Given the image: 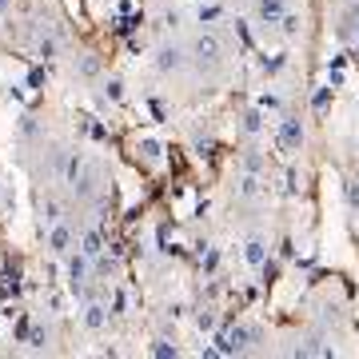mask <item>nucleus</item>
Instances as JSON below:
<instances>
[{"label": "nucleus", "mask_w": 359, "mask_h": 359, "mask_svg": "<svg viewBox=\"0 0 359 359\" xmlns=\"http://www.w3.org/2000/svg\"><path fill=\"white\" fill-rule=\"evenodd\" d=\"M68 264H65V271H68V283H72V292H76V287H84V283H92V259L84 256V252H68Z\"/></svg>", "instance_id": "423d86ee"}, {"label": "nucleus", "mask_w": 359, "mask_h": 359, "mask_svg": "<svg viewBox=\"0 0 359 359\" xmlns=\"http://www.w3.org/2000/svg\"><path fill=\"white\" fill-rule=\"evenodd\" d=\"M196 323H200V332H212V323H216V316H212V311H200V316H196Z\"/></svg>", "instance_id": "bb28decb"}, {"label": "nucleus", "mask_w": 359, "mask_h": 359, "mask_svg": "<svg viewBox=\"0 0 359 359\" xmlns=\"http://www.w3.org/2000/svg\"><path fill=\"white\" fill-rule=\"evenodd\" d=\"M188 60H192L200 72H212V68L224 65V44H219L216 32H200L192 40V48H188Z\"/></svg>", "instance_id": "f257e3e1"}, {"label": "nucleus", "mask_w": 359, "mask_h": 359, "mask_svg": "<svg viewBox=\"0 0 359 359\" xmlns=\"http://www.w3.org/2000/svg\"><path fill=\"white\" fill-rule=\"evenodd\" d=\"M216 264H219V252H208V256H204V271H216Z\"/></svg>", "instance_id": "c85d7f7f"}, {"label": "nucleus", "mask_w": 359, "mask_h": 359, "mask_svg": "<svg viewBox=\"0 0 359 359\" xmlns=\"http://www.w3.org/2000/svg\"><path fill=\"white\" fill-rule=\"evenodd\" d=\"M20 136H25V140H40V124L32 116H20Z\"/></svg>", "instance_id": "b1692460"}, {"label": "nucleus", "mask_w": 359, "mask_h": 359, "mask_svg": "<svg viewBox=\"0 0 359 359\" xmlns=\"http://www.w3.org/2000/svg\"><path fill=\"white\" fill-rule=\"evenodd\" d=\"M100 168L96 164H88V160H84V168H80V176L72 180V184H68V188H72V192H76V200H92V196L100 192Z\"/></svg>", "instance_id": "39448f33"}, {"label": "nucleus", "mask_w": 359, "mask_h": 359, "mask_svg": "<svg viewBox=\"0 0 359 359\" xmlns=\"http://www.w3.org/2000/svg\"><path fill=\"white\" fill-rule=\"evenodd\" d=\"M276 28H280L283 36L292 40V36H299V28H304V16H299V13H292V8H287V13H283L280 20H276Z\"/></svg>", "instance_id": "dca6fc26"}, {"label": "nucleus", "mask_w": 359, "mask_h": 359, "mask_svg": "<svg viewBox=\"0 0 359 359\" xmlns=\"http://www.w3.org/2000/svg\"><path fill=\"white\" fill-rule=\"evenodd\" d=\"M259 196H264V176L240 172V180H236V200H259Z\"/></svg>", "instance_id": "1a4fd4ad"}, {"label": "nucleus", "mask_w": 359, "mask_h": 359, "mask_svg": "<svg viewBox=\"0 0 359 359\" xmlns=\"http://www.w3.org/2000/svg\"><path fill=\"white\" fill-rule=\"evenodd\" d=\"M76 248H80L88 259H96V256L104 252V231H100V228H84V231H80V240H76Z\"/></svg>", "instance_id": "9b49d317"}, {"label": "nucleus", "mask_w": 359, "mask_h": 359, "mask_svg": "<svg viewBox=\"0 0 359 359\" xmlns=\"http://www.w3.org/2000/svg\"><path fill=\"white\" fill-rule=\"evenodd\" d=\"M240 128H244L248 136H259V132H264V112H256V108L244 112V124H240Z\"/></svg>", "instance_id": "6ab92c4d"}, {"label": "nucleus", "mask_w": 359, "mask_h": 359, "mask_svg": "<svg viewBox=\"0 0 359 359\" xmlns=\"http://www.w3.org/2000/svg\"><path fill=\"white\" fill-rule=\"evenodd\" d=\"M276 144H280V152L295 156L299 148H304V120L299 116H283L280 128H276Z\"/></svg>", "instance_id": "7ed1b4c3"}, {"label": "nucleus", "mask_w": 359, "mask_h": 359, "mask_svg": "<svg viewBox=\"0 0 359 359\" xmlns=\"http://www.w3.org/2000/svg\"><path fill=\"white\" fill-rule=\"evenodd\" d=\"M80 323H84L88 332H104V327H108V308H104L100 299H88L84 311H80Z\"/></svg>", "instance_id": "6e6552de"}, {"label": "nucleus", "mask_w": 359, "mask_h": 359, "mask_svg": "<svg viewBox=\"0 0 359 359\" xmlns=\"http://www.w3.org/2000/svg\"><path fill=\"white\" fill-rule=\"evenodd\" d=\"M355 44H359V28H355Z\"/></svg>", "instance_id": "2f4dec72"}, {"label": "nucleus", "mask_w": 359, "mask_h": 359, "mask_svg": "<svg viewBox=\"0 0 359 359\" xmlns=\"http://www.w3.org/2000/svg\"><path fill=\"white\" fill-rule=\"evenodd\" d=\"M25 344L32 347V351H44V347H48V332H44V327H28V332H25Z\"/></svg>", "instance_id": "a211bd4d"}, {"label": "nucleus", "mask_w": 359, "mask_h": 359, "mask_svg": "<svg viewBox=\"0 0 359 359\" xmlns=\"http://www.w3.org/2000/svg\"><path fill=\"white\" fill-rule=\"evenodd\" d=\"M327 96H332V88H320V92H316V100H311V108H316V112H327Z\"/></svg>", "instance_id": "a878e982"}, {"label": "nucleus", "mask_w": 359, "mask_h": 359, "mask_svg": "<svg viewBox=\"0 0 359 359\" xmlns=\"http://www.w3.org/2000/svg\"><path fill=\"white\" fill-rule=\"evenodd\" d=\"M76 76H80V80H96V76H100V56L84 52V56L76 60Z\"/></svg>", "instance_id": "2eb2a0df"}, {"label": "nucleus", "mask_w": 359, "mask_h": 359, "mask_svg": "<svg viewBox=\"0 0 359 359\" xmlns=\"http://www.w3.org/2000/svg\"><path fill=\"white\" fill-rule=\"evenodd\" d=\"M152 355H156V359H176L180 347L172 344V339H152Z\"/></svg>", "instance_id": "aec40b11"}, {"label": "nucleus", "mask_w": 359, "mask_h": 359, "mask_svg": "<svg viewBox=\"0 0 359 359\" xmlns=\"http://www.w3.org/2000/svg\"><path fill=\"white\" fill-rule=\"evenodd\" d=\"M283 65H287V60H283V56H271V60H264V72H280Z\"/></svg>", "instance_id": "cd10ccee"}, {"label": "nucleus", "mask_w": 359, "mask_h": 359, "mask_svg": "<svg viewBox=\"0 0 359 359\" xmlns=\"http://www.w3.org/2000/svg\"><path fill=\"white\" fill-rule=\"evenodd\" d=\"M244 264L248 268H268V240L252 236V240L244 244Z\"/></svg>", "instance_id": "9d476101"}, {"label": "nucleus", "mask_w": 359, "mask_h": 359, "mask_svg": "<svg viewBox=\"0 0 359 359\" xmlns=\"http://www.w3.org/2000/svg\"><path fill=\"white\" fill-rule=\"evenodd\" d=\"M196 152L208 156V152H212V140H200V136H196Z\"/></svg>", "instance_id": "c756f323"}, {"label": "nucleus", "mask_w": 359, "mask_h": 359, "mask_svg": "<svg viewBox=\"0 0 359 359\" xmlns=\"http://www.w3.org/2000/svg\"><path fill=\"white\" fill-rule=\"evenodd\" d=\"M240 172H256V176H264V172H268V156L259 152V148H248L244 160H240Z\"/></svg>", "instance_id": "4468645a"}, {"label": "nucleus", "mask_w": 359, "mask_h": 359, "mask_svg": "<svg viewBox=\"0 0 359 359\" xmlns=\"http://www.w3.org/2000/svg\"><path fill=\"white\" fill-rule=\"evenodd\" d=\"M252 8H256V20H264V25H276V20L287 13V0H256Z\"/></svg>", "instance_id": "f8f14e48"}, {"label": "nucleus", "mask_w": 359, "mask_h": 359, "mask_svg": "<svg viewBox=\"0 0 359 359\" xmlns=\"http://www.w3.org/2000/svg\"><path fill=\"white\" fill-rule=\"evenodd\" d=\"M252 344H259V332L256 327H244V323H236V327H228V332L216 335V355H244Z\"/></svg>", "instance_id": "f03ea898"}, {"label": "nucleus", "mask_w": 359, "mask_h": 359, "mask_svg": "<svg viewBox=\"0 0 359 359\" xmlns=\"http://www.w3.org/2000/svg\"><path fill=\"white\" fill-rule=\"evenodd\" d=\"M72 248H76V231H72V224H68V219H56V224H48V252H52V256L65 259Z\"/></svg>", "instance_id": "20e7f679"}, {"label": "nucleus", "mask_w": 359, "mask_h": 359, "mask_svg": "<svg viewBox=\"0 0 359 359\" xmlns=\"http://www.w3.org/2000/svg\"><path fill=\"white\" fill-rule=\"evenodd\" d=\"M344 200H347V208L359 216V180H347L344 184Z\"/></svg>", "instance_id": "4be33fe9"}, {"label": "nucleus", "mask_w": 359, "mask_h": 359, "mask_svg": "<svg viewBox=\"0 0 359 359\" xmlns=\"http://www.w3.org/2000/svg\"><path fill=\"white\" fill-rule=\"evenodd\" d=\"M140 152H144V160H148V164H160V140H152V136H148V140H140Z\"/></svg>", "instance_id": "5701e85b"}, {"label": "nucleus", "mask_w": 359, "mask_h": 359, "mask_svg": "<svg viewBox=\"0 0 359 359\" xmlns=\"http://www.w3.org/2000/svg\"><path fill=\"white\" fill-rule=\"evenodd\" d=\"M219 20V4H204L200 8V25H216Z\"/></svg>", "instance_id": "393cba45"}, {"label": "nucleus", "mask_w": 359, "mask_h": 359, "mask_svg": "<svg viewBox=\"0 0 359 359\" xmlns=\"http://www.w3.org/2000/svg\"><path fill=\"white\" fill-rule=\"evenodd\" d=\"M100 100H108V104H120V100H124V80H120V76H108V80H104V84H100Z\"/></svg>", "instance_id": "f3484780"}, {"label": "nucleus", "mask_w": 359, "mask_h": 359, "mask_svg": "<svg viewBox=\"0 0 359 359\" xmlns=\"http://www.w3.org/2000/svg\"><path fill=\"white\" fill-rule=\"evenodd\" d=\"M56 52H60V44H56V40H52V36H40V44H36V56L44 60V65H48V60H56Z\"/></svg>", "instance_id": "412c9836"}, {"label": "nucleus", "mask_w": 359, "mask_h": 359, "mask_svg": "<svg viewBox=\"0 0 359 359\" xmlns=\"http://www.w3.org/2000/svg\"><path fill=\"white\" fill-rule=\"evenodd\" d=\"M40 224L48 228V224H56V219H65V204L56 200V196H40Z\"/></svg>", "instance_id": "ddd939ff"}, {"label": "nucleus", "mask_w": 359, "mask_h": 359, "mask_svg": "<svg viewBox=\"0 0 359 359\" xmlns=\"http://www.w3.org/2000/svg\"><path fill=\"white\" fill-rule=\"evenodd\" d=\"M188 65V52L180 48L176 40H172V44H160V48H156V72H180V68Z\"/></svg>", "instance_id": "0eeeda50"}, {"label": "nucleus", "mask_w": 359, "mask_h": 359, "mask_svg": "<svg viewBox=\"0 0 359 359\" xmlns=\"http://www.w3.org/2000/svg\"><path fill=\"white\" fill-rule=\"evenodd\" d=\"M0 16H13V0H0Z\"/></svg>", "instance_id": "7c9ffc66"}]
</instances>
